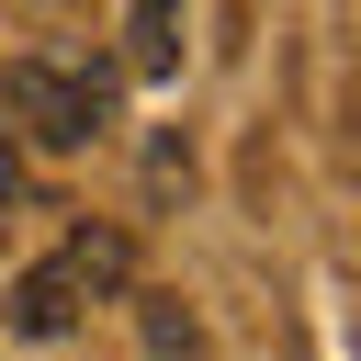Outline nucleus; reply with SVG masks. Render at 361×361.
<instances>
[{
    "label": "nucleus",
    "mask_w": 361,
    "mask_h": 361,
    "mask_svg": "<svg viewBox=\"0 0 361 361\" xmlns=\"http://www.w3.org/2000/svg\"><path fill=\"white\" fill-rule=\"evenodd\" d=\"M124 271H135V248H124V226H68L23 282H11V338H68L79 327V305H102V293H124Z\"/></svg>",
    "instance_id": "obj_1"
},
{
    "label": "nucleus",
    "mask_w": 361,
    "mask_h": 361,
    "mask_svg": "<svg viewBox=\"0 0 361 361\" xmlns=\"http://www.w3.org/2000/svg\"><path fill=\"white\" fill-rule=\"evenodd\" d=\"M0 113H11L34 147H56V158H68V147H90V135H102L113 79H102V68H56V56H11V68H0Z\"/></svg>",
    "instance_id": "obj_2"
},
{
    "label": "nucleus",
    "mask_w": 361,
    "mask_h": 361,
    "mask_svg": "<svg viewBox=\"0 0 361 361\" xmlns=\"http://www.w3.org/2000/svg\"><path fill=\"white\" fill-rule=\"evenodd\" d=\"M124 68H135V79H169V68H180V0H135Z\"/></svg>",
    "instance_id": "obj_3"
},
{
    "label": "nucleus",
    "mask_w": 361,
    "mask_h": 361,
    "mask_svg": "<svg viewBox=\"0 0 361 361\" xmlns=\"http://www.w3.org/2000/svg\"><path fill=\"white\" fill-rule=\"evenodd\" d=\"M23 203V158H11V135H0V214Z\"/></svg>",
    "instance_id": "obj_4"
}]
</instances>
